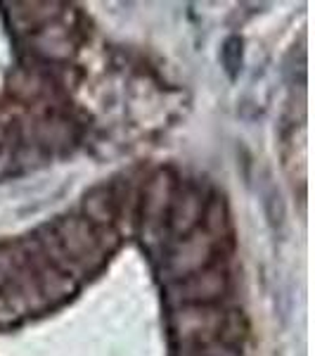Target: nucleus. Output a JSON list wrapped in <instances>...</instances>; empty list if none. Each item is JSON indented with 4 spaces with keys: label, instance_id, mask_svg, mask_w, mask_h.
<instances>
[{
    "label": "nucleus",
    "instance_id": "1",
    "mask_svg": "<svg viewBox=\"0 0 315 356\" xmlns=\"http://www.w3.org/2000/svg\"><path fill=\"white\" fill-rule=\"evenodd\" d=\"M192 356H239V352L228 342H199L192 344Z\"/></svg>",
    "mask_w": 315,
    "mask_h": 356
}]
</instances>
